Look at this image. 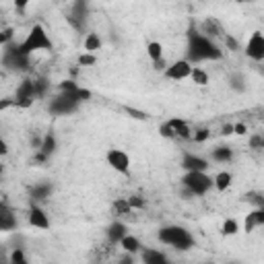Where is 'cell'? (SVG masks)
Wrapping results in <instances>:
<instances>
[{
	"mask_svg": "<svg viewBox=\"0 0 264 264\" xmlns=\"http://www.w3.org/2000/svg\"><path fill=\"white\" fill-rule=\"evenodd\" d=\"M223 135H225V137H229V135H236V128H234V124H225V126H223Z\"/></svg>",
	"mask_w": 264,
	"mask_h": 264,
	"instance_id": "42",
	"label": "cell"
},
{
	"mask_svg": "<svg viewBox=\"0 0 264 264\" xmlns=\"http://www.w3.org/2000/svg\"><path fill=\"white\" fill-rule=\"evenodd\" d=\"M182 168L186 170V174H190V172H203V174H207L209 163H207V159L198 157V155L184 153V157H182Z\"/></svg>",
	"mask_w": 264,
	"mask_h": 264,
	"instance_id": "11",
	"label": "cell"
},
{
	"mask_svg": "<svg viewBox=\"0 0 264 264\" xmlns=\"http://www.w3.org/2000/svg\"><path fill=\"white\" fill-rule=\"evenodd\" d=\"M147 54H149L151 62L155 64V62L163 60V46H161L159 42H149V46H147Z\"/></svg>",
	"mask_w": 264,
	"mask_h": 264,
	"instance_id": "23",
	"label": "cell"
},
{
	"mask_svg": "<svg viewBox=\"0 0 264 264\" xmlns=\"http://www.w3.org/2000/svg\"><path fill=\"white\" fill-rule=\"evenodd\" d=\"M120 264H135V258H132V254H126V256L120 260Z\"/></svg>",
	"mask_w": 264,
	"mask_h": 264,
	"instance_id": "43",
	"label": "cell"
},
{
	"mask_svg": "<svg viewBox=\"0 0 264 264\" xmlns=\"http://www.w3.org/2000/svg\"><path fill=\"white\" fill-rule=\"evenodd\" d=\"M79 106H81V104L77 102L73 95H69V93H60V95H56L52 102H50L48 110H50V114H54V116H69V114L77 112Z\"/></svg>",
	"mask_w": 264,
	"mask_h": 264,
	"instance_id": "6",
	"label": "cell"
},
{
	"mask_svg": "<svg viewBox=\"0 0 264 264\" xmlns=\"http://www.w3.org/2000/svg\"><path fill=\"white\" fill-rule=\"evenodd\" d=\"M56 151V137L52 135V132H50V135H46L44 137V143H42V149L38 151V153H42L46 159H50V155Z\"/></svg>",
	"mask_w": 264,
	"mask_h": 264,
	"instance_id": "21",
	"label": "cell"
},
{
	"mask_svg": "<svg viewBox=\"0 0 264 264\" xmlns=\"http://www.w3.org/2000/svg\"><path fill=\"white\" fill-rule=\"evenodd\" d=\"M229 83H231V89H234V91H238V93L246 91V85H244V79H242V75H231V77H229Z\"/></svg>",
	"mask_w": 264,
	"mask_h": 264,
	"instance_id": "29",
	"label": "cell"
},
{
	"mask_svg": "<svg viewBox=\"0 0 264 264\" xmlns=\"http://www.w3.org/2000/svg\"><path fill=\"white\" fill-rule=\"evenodd\" d=\"M225 44H227V48H229L231 52H238V50H240V44H238L234 38H231V36H225Z\"/></svg>",
	"mask_w": 264,
	"mask_h": 264,
	"instance_id": "38",
	"label": "cell"
},
{
	"mask_svg": "<svg viewBox=\"0 0 264 264\" xmlns=\"http://www.w3.org/2000/svg\"><path fill=\"white\" fill-rule=\"evenodd\" d=\"M128 236V227L122 223V221H114L110 227H108V242L112 246L116 244H122V240Z\"/></svg>",
	"mask_w": 264,
	"mask_h": 264,
	"instance_id": "13",
	"label": "cell"
},
{
	"mask_svg": "<svg viewBox=\"0 0 264 264\" xmlns=\"http://www.w3.org/2000/svg\"><path fill=\"white\" fill-rule=\"evenodd\" d=\"M141 256H143V264H172L170 258L165 256L163 252L153 250V248H145L141 252Z\"/></svg>",
	"mask_w": 264,
	"mask_h": 264,
	"instance_id": "15",
	"label": "cell"
},
{
	"mask_svg": "<svg viewBox=\"0 0 264 264\" xmlns=\"http://www.w3.org/2000/svg\"><path fill=\"white\" fill-rule=\"evenodd\" d=\"M192 69L194 66L188 62V60H176L172 66L165 69V77L172 79V81H184L192 75Z\"/></svg>",
	"mask_w": 264,
	"mask_h": 264,
	"instance_id": "10",
	"label": "cell"
},
{
	"mask_svg": "<svg viewBox=\"0 0 264 264\" xmlns=\"http://www.w3.org/2000/svg\"><path fill=\"white\" fill-rule=\"evenodd\" d=\"M0 153H3V155H7V153H9V147H7V143H5V141L0 143Z\"/></svg>",
	"mask_w": 264,
	"mask_h": 264,
	"instance_id": "44",
	"label": "cell"
},
{
	"mask_svg": "<svg viewBox=\"0 0 264 264\" xmlns=\"http://www.w3.org/2000/svg\"><path fill=\"white\" fill-rule=\"evenodd\" d=\"M182 186L192 194V196H205L211 188H215V180L209 178L203 172H190L182 178Z\"/></svg>",
	"mask_w": 264,
	"mask_h": 264,
	"instance_id": "4",
	"label": "cell"
},
{
	"mask_svg": "<svg viewBox=\"0 0 264 264\" xmlns=\"http://www.w3.org/2000/svg\"><path fill=\"white\" fill-rule=\"evenodd\" d=\"M234 264H236V262H234Z\"/></svg>",
	"mask_w": 264,
	"mask_h": 264,
	"instance_id": "47",
	"label": "cell"
},
{
	"mask_svg": "<svg viewBox=\"0 0 264 264\" xmlns=\"http://www.w3.org/2000/svg\"><path fill=\"white\" fill-rule=\"evenodd\" d=\"M106 159L110 163V168L116 170L118 174H124V176L130 174V157L122 149H110L108 155H106Z\"/></svg>",
	"mask_w": 264,
	"mask_h": 264,
	"instance_id": "8",
	"label": "cell"
},
{
	"mask_svg": "<svg viewBox=\"0 0 264 264\" xmlns=\"http://www.w3.org/2000/svg\"><path fill=\"white\" fill-rule=\"evenodd\" d=\"M205 33H209V36H217V38H225V31L221 29V23L217 19H207L205 21Z\"/></svg>",
	"mask_w": 264,
	"mask_h": 264,
	"instance_id": "22",
	"label": "cell"
},
{
	"mask_svg": "<svg viewBox=\"0 0 264 264\" xmlns=\"http://www.w3.org/2000/svg\"><path fill=\"white\" fill-rule=\"evenodd\" d=\"M244 52H246V56H248L250 60H254V62H262V60H264V36H262L260 31H254L252 36H250V40H248Z\"/></svg>",
	"mask_w": 264,
	"mask_h": 264,
	"instance_id": "9",
	"label": "cell"
},
{
	"mask_svg": "<svg viewBox=\"0 0 264 264\" xmlns=\"http://www.w3.org/2000/svg\"><path fill=\"white\" fill-rule=\"evenodd\" d=\"M170 126H172V130H174V135H176V139H184V141H188V139H192V132H190V126L184 122V120H180V118H172L170 122H168Z\"/></svg>",
	"mask_w": 264,
	"mask_h": 264,
	"instance_id": "16",
	"label": "cell"
},
{
	"mask_svg": "<svg viewBox=\"0 0 264 264\" xmlns=\"http://www.w3.org/2000/svg\"><path fill=\"white\" fill-rule=\"evenodd\" d=\"M238 231H240V225H238V221H236V219H227V221L223 223L221 234H223V236H236Z\"/></svg>",
	"mask_w": 264,
	"mask_h": 264,
	"instance_id": "27",
	"label": "cell"
},
{
	"mask_svg": "<svg viewBox=\"0 0 264 264\" xmlns=\"http://www.w3.org/2000/svg\"><path fill=\"white\" fill-rule=\"evenodd\" d=\"M99 48H102V40H99L97 33H87V38H85V50L89 54H95Z\"/></svg>",
	"mask_w": 264,
	"mask_h": 264,
	"instance_id": "24",
	"label": "cell"
},
{
	"mask_svg": "<svg viewBox=\"0 0 264 264\" xmlns=\"http://www.w3.org/2000/svg\"><path fill=\"white\" fill-rule=\"evenodd\" d=\"M52 194V184H38L31 190V201H46Z\"/></svg>",
	"mask_w": 264,
	"mask_h": 264,
	"instance_id": "19",
	"label": "cell"
},
{
	"mask_svg": "<svg viewBox=\"0 0 264 264\" xmlns=\"http://www.w3.org/2000/svg\"><path fill=\"white\" fill-rule=\"evenodd\" d=\"M262 149H264V137H262Z\"/></svg>",
	"mask_w": 264,
	"mask_h": 264,
	"instance_id": "46",
	"label": "cell"
},
{
	"mask_svg": "<svg viewBox=\"0 0 264 264\" xmlns=\"http://www.w3.org/2000/svg\"><path fill=\"white\" fill-rule=\"evenodd\" d=\"M29 223L33 227H40V229H48L50 227V217L46 215V211L38 205H31L29 209Z\"/></svg>",
	"mask_w": 264,
	"mask_h": 264,
	"instance_id": "12",
	"label": "cell"
},
{
	"mask_svg": "<svg viewBox=\"0 0 264 264\" xmlns=\"http://www.w3.org/2000/svg\"><path fill=\"white\" fill-rule=\"evenodd\" d=\"M15 227H17V217H15L13 209L7 203H3V205H0V229H3V231H11Z\"/></svg>",
	"mask_w": 264,
	"mask_h": 264,
	"instance_id": "14",
	"label": "cell"
},
{
	"mask_svg": "<svg viewBox=\"0 0 264 264\" xmlns=\"http://www.w3.org/2000/svg\"><path fill=\"white\" fill-rule=\"evenodd\" d=\"M258 71H260V73H262V75H264V66H260V69H258Z\"/></svg>",
	"mask_w": 264,
	"mask_h": 264,
	"instance_id": "45",
	"label": "cell"
},
{
	"mask_svg": "<svg viewBox=\"0 0 264 264\" xmlns=\"http://www.w3.org/2000/svg\"><path fill=\"white\" fill-rule=\"evenodd\" d=\"M21 48L27 56H31L33 52H40V50H52V40L42 25H33L31 31L27 33L25 42L21 44Z\"/></svg>",
	"mask_w": 264,
	"mask_h": 264,
	"instance_id": "3",
	"label": "cell"
},
{
	"mask_svg": "<svg viewBox=\"0 0 264 264\" xmlns=\"http://www.w3.org/2000/svg\"><path fill=\"white\" fill-rule=\"evenodd\" d=\"M11 264H29L27 258H25V252H23L21 248L13 250V254H11Z\"/></svg>",
	"mask_w": 264,
	"mask_h": 264,
	"instance_id": "31",
	"label": "cell"
},
{
	"mask_svg": "<svg viewBox=\"0 0 264 264\" xmlns=\"http://www.w3.org/2000/svg\"><path fill=\"white\" fill-rule=\"evenodd\" d=\"M209 137H211V132H209V128H198V130H196V135H192L194 143H205V141H207Z\"/></svg>",
	"mask_w": 264,
	"mask_h": 264,
	"instance_id": "35",
	"label": "cell"
},
{
	"mask_svg": "<svg viewBox=\"0 0 264 264\" xmlns=\"http://www.w3.org/2000/svg\"><path fill=\"white\" fill-rule=\"evenodd\" d=\"M48 91V81L46 79H38L36 81V99H42Z\"/></svg>",
	"mask_w": 264,
	"mask_h": 264,
	"instance_id": "32",
	"label": "cell"
},
{
	"mask_svg": "<svg viewBox=\"0 0 264 264\" xmlns=\"http://www.w3.org/2000/svg\"><path fill=\"white\" fill-rule=\"evenodd\" d=\"M124 112H126L130 118H135V120H147V118H149L145 112H141V110H137V108H130V106H126Z\"/></svg>",
	"mask_w": 264,
	"mask_h": 264,
	"instance_id": "33",
	"label": "cell"
},
{
	"mask_svg": "<svg viewBox=\"0 0 264 264\" xmlns=\"http://www.w3.org/2000/svg\"><path fill=\"white\" fill-rule=\"evenodd\" d=\"M260 225H264V209H254L252 213H248L246 215V223H244V229L248 231H254L256 227H260Z\"/></svg>",
	"mask_w": 264,
	"mask_h": 264,
	"instance_id": "17",
	"label": "cell"
},
{
	"mask_svg": "<svg viewBox=\"0 0 264 264\" xmlns=\"http://www.w3.org/2000/svg\"><path fill=\"white\" fill-rule=\"evenodd\" d=\"M122 250L126 252V254H132V256H135V254H139V252H143V244L139 242V238H135V236H126L124 240H122Z\"/></svg>",
	"mask_w": 264,
	"mask_h": 264,
	"instance_id": "18",
	"label": "cell"
},
{
	"mask_svg": "<svg viewBox=\"0 0 264 264\" xmlns=\"http://www.w3.org/2000/svg\"><path fill=\"white\" fill-rule=\"evenodd\" d=\"M213 159H215V161H221V163H227V161L234 159V151H231L229 147H217V149L213 151Z\"/></svg>",
	"mask_w": 264,
	"mask_h": 264,
	"instance_id": "25",
	"label": "cell"
},
{
	"mask_svg": "<svg viewBox=\"0 0 264 264\" xmlns=\"http://www.w3.org/2000/svg\"><path fill=\"white\" fill-rule=\"evenodd\" d=\"M215 190H219V192H225L229 186H231V182H234V176H231L229 172H219L215 178Z\"/></svg>",
	"mask_w": 264,
	"mask_h": 264,
	"instance_id": "20",
	"label": "cell"
},
{
	"mask_svg": "<svg viewBox=\"0 0 264 264\" xmlns=\"http://www.w3.org/2000/svg\"><path fill=\"white\" fill-rule=\"evenodd\" d=\"M114 209H116V215H130L132 213V207L128 203V198L124 201V198H118V201L114 203Z\"/></svg>",
	"mask_w": 264,
	"mask_h": 264,
	"instance_id": "28",
	"label": "cell"
},
{
	"mask_svg": "<svg viewBox=\"0 0 264 264\" xmlns=\"http://www.w3.org/2000/svg\"><path fill=\"white\" fill-rule=\"evenodd\" d=\"M3 64L9 66V69H15V71H27L29 69V56L23 52L21 44L15 46V44H9V46H3Z\"/></svg>",
	"mask_w": 264,
	"mask_h": 264,
	"instance_id": "5",
	"label": "cell"
},
{
	"mask_svg": "<svg viewBox=\"0 0 264 264\" xmlns=\"http://www.w3.org/2000/svg\"><path fill=\"white\" fill-rule=\"evenodd\" d=\"M190 79H192L196 85H201V87L209 85V75L201 69V66H194V69H192V75H190Z\"/></svg>",
	"mask_w": 264,
	"mask_h": 264,
	"instance_id": "26",
	"label": "cell"
},
{
	"mask_svg": "<svg viewBox=\"0 0 264 264\" xmlns=\"http://www.w3.org/2000/svg\"><path fill=\"white\" fill-rule=\"evenodd\" d=\"M234 128H236V135H240V137L248 135V126L246 124H234Z\"/></svg>",
	"mask_w": 264,
	"mask_h": 264,
	"instance_id": "39",
	"label": "cell"
},
{
	"mask_svg": "<svg viewBox=\"0 0 264 264\" xmlns=\"http://www.w3.org/2000/svg\"><path fill=\"white\" fill-rule=\"evenodd\" d=\"M128 203H130L132 209H143V207H145V201H143L141 196H130V198H128Z\"/></svg>",
	"mask_w": 264,
	"mask_h": 264,
	"instance_id": "37",
	"label": "cell"
},
{
	"mask_svg": "<svg viewBox=\"0 0 264 264\" xmlns=\"http://www.w3.org/2000/svg\"><path fill=\"white\" fill-rule=\"evenodd\" d=\"M223 52L205 36V33L196 31L194 27L188 29V62L198 64L205 60H221Z\"/></svg>",
	"mask_w": 264,
	"mask_h": 264,
	"instance_id": "1",
	"label": "cell"
},
{
	"mask_svg": "<svg viewBox=\"0 0 264 264\" xmlns=\"http://www.w3.org/2000/svg\"><path fill=\"white\" fill-rule=\"evenodd\" d=\"M250 147H254V149H262V137H252Z\"/></svg>",
	"mask_w": 264,
	"mask_h": 264,
	"instance_id": "41",
	"label": "cell"
},
{
	"mask_svg": "<svg viewBox=\"0 0 264 264\" xmlns=\"http://www.w3.org/2000/svg\"><path fill=\"white\" fill-rule=\"evenodd\" d=\"M58 89H60V93H69V95H71V93H77L81 87H79L75 81H62V83L58 85Z\"/></svg>",
	"mask_w": 264,
	"mask_h": 264,
	"instance_id": "30",
	"label": "cell"
},
{
	"mask_svg": "<svg viewBox=\"0 0 264 264\" xmlns=\"http://www.w3.org/2000/svg\"><path fill=\"white\" fill-rule=\"evenodd\" d=\"M159 242L165 244V246H172L180 252H188L194 248V238L192 234L186 229V227H180V225H168V227H163L159 229V234H157Z\"/></svg>",
	"mask_w": 264,
	"mask_h": 264,
	"instance_id": "2",
	"label": "cell"
},
{
	"mask_svg": "<svg viewBox=\"0 0 264 264\" xmlns=\"http://www.w3.org/2000/svg\"><path fill=\"white\" fill-rule=\"evenodd\" d=\"M11 106H15V99H3V102H0V112L9 110Z\"/></svg>",
	"mask_w": 264,
	"mask_h": 264,
	"instance_id": "40",
	"label": "cell"
},
{
	"mask_svg": "<svg viewBox=\"0 0 264 264\" xmlns=\"http://www.w3.org/2000/svg\"><path fill=\"white\" fill-rule=\"evenodd\" d=\"M95 62H97V56H95V54L85 52V54L79 56V64H81V66H93Z\"/></svg>",
	"mask_w": 264,
	"mask_h": 264,
	"instance_id": "34",
	"label": "cell"
},
{
	"mask_svg": "<svg viewBox=\"0 0 264 264\" xmlns=\"http://www.w3.org/2000/svg\"><path fill=\"white\" fill-rule=\"evenodd\" d=\"M159 132H161V137H165V139H176V135H174V130H172V126L165 122V124H161L159 126Z\"/></svg>",
	"mask_w": 264,
	"mask_h": 264,
	"instance_id": "36",
	"label": "cell"
},
{
	"mask_svg": "<svg viewBox=\"0 0 264 264\" xmlns=\"http://www.w3.org/2000/svg\"><path fill=\"white\" fill-rule=\"evenodd\" d=\"M33 102H36V81L31 79H23L17 87V93H15V108H31Z\"/></svg>",
	"mask_w": 264,
	"mask_h": 264,
	"instance_id": "7",
	"label": "cell"
}]
</instances>
